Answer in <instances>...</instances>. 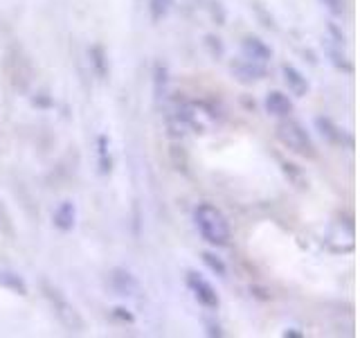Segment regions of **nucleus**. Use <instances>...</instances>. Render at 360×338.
<instances>
[{
	"instance_id": "nucleus-12",
	"label": "nucleus",
	"mask_w": 360,
	"mask_h": 338,
	"mask_svg": "<svg viewBox=\"0 0 360 338\" xmlns=\"http://www.w3.org/2000/svg\"><path fill=\"white\" fill-rule=\"evenodd\" d=\"M88 59H90V68H93V73L99 79H106L108 77V73H110V68H108V54H106V50L101 48L99 43L90 45V48H88Z\"/></svg>"
},
{
	"instance_id": "nucleus-7",
	"label": "nucleus",
	"mask_w": 360,
	"mask_h": 338,
	"mask_svg": "<svg viewBox=\"0 0 360 338\" xmlns=\"http://www.w3.org/2000/svg\"><path fill=\"white\" fill-rule=\"evenodd\" d=\"M241 54L245 56V59H250L255 63H262V65H266L270 59H273V50H270V45L259 37H243Z\"/></svg>"
},
{
	"instance_id": "nucleus-13",
	"label": "nucleus",
	"mask_w": 360,
	"mask_h": 338,
	"mask_svg": "<svg viewBox=\"0 0 360 338\" xmlns=\"http://www.w3.org/2000/svg\"><path fill=\"white\" fill-rule=\"evenodd\" d=\"M0 289H7L11 293H18V296H27V282L22 280L14 270L0 268Z\"/></svg>"
},
{
	"instance_id": "nucleus-5",
	"label": "nucleus",
	"mask_w": 360,
	"mask_h": 338,
	"mask_svg": "<svg viewBox=\"0 0 360 338\" xmlns=\"http://www.w3.org/2000/svg\"><path fill=\"white\" fill-rule=\"evenodd\" d=\"M108 284L117 296H124V298H135V296H140V291H142L138 277L127 268H112L108 275Z\"/></svg>"
},
{
	"instance_id": "nucleus-4",
	"label": "nucleus",
	"mask_w": 360,
	"mask_h": 338,
	"mask_svg": "<svg viewBox=\"0 0 360 338\" xmlns=\"http://www.w3.org/2000/svg\"><path fill=\"white\" fill-rule=\"evenodd\" d=\"M185 282H187V289L191 291V296L196 298V302L200 304V307H205V309H217L219 307V302H221L219 293H217V289L212 287L210 280L198 275L196 270H189Z\"/></svg>"
},
{
	"instance_id": "nucleus-9",
	"label": "nucleus",
	"mask_w": 360,
	"mask_h": 338,
	"mask_svg": "<svg viewBox=\"0 0 360 338\" xmlns=\"http://www.w3.org/2000/svg\"><path fill=\"white\" fill-rule=\"evenodd\" d=\"M264 106L268 115H273V118H290V113H292V101L286 93H281V90H270L264 99Z\"/></svg>"
},
{
	"instance_id": "nucleus-10",
	"label": "nucleus",
	"mask_w": 360,
	"mask_h": 338,
	"mask_svg": "<svg viewBox=\"0 0 360 338\" xmlns=\"http://www.w3.org/2000/svg\"><path fill=\"white\" fill-rule=\"evenodd\" d=\"M52 221H54V228L61 230V232H70L77 223V208L72 201H61L59 206L54 208L52 212Z\"/></svg>"
},
{
	"instance_id": "nucleus-1",
	"label": "nucleus",
	"mask_w": 360,
	"mask_h": 338,
	"mask_svg": "<svg viewBox=\"0 0 360 338\" xmlns=\"http://www.w3.org/2000/svg\"><path fill=\"white\" fill-rule=\"evenodd\" d=\"M194 223L196 230L202 237V242H207L214 248H223L230 244V221L223 214L221 208H217L214 203H198L194 208Z\"/></svg>"
},
{
	"instance_id": "nucleus-16",
	"label": "nucleus",
	"mask_w": 360,
	"mask_h": 338,
	"mask_svg": "<svg viewBox=\"0 0 360 338\" xmlns=\"http://www.w3.org/2000/svg\"><path fill=\"white\" fill-rule=\"evenodd\" d=\"M174 7V0H149V11L153 20H162Z\"/></svg>"
},
{
	"instance_id": "nucleus-20",
	"label": "nucleus",
	"mask_w": 360,
	"mask_h": 338,
	"mask_svg": "<svg viewBox=\"0 0 360 338\" xmlns=\"http://www.w3.org/2000/svg\"><path fill=\"white\" fill-rule=\"evenodd\" d=\"M284 336H286V338H300L302 334H300V332H292V330H286Z\"/></svg>"
},
{
	"instance_id": "nucleus-8",
	"label": "nucleus",
	"mask_w": 360,
	"mask_h": 338,
	"mask_svg": "<svg viewBox=\"0 0 360 338\" xmlns=\"http://www.w3.org/2000/svg\"><path fill=\"white\" fill-rule=\"evenodd\" d=\"M315 127H318L320 135L331 144H338V146H345V144H352V138L347 135L345 129H340L338 124L331 120V118H315Z\"/></svg>"
},
{
	"instance_id": "nucleus-15",
	"label": "nucleus",
	"mask_w": 360,
	"mask_h": 338,
	"mask_svg": "<svg viewBox=\"0 0 360 338\" xmlns=\"http://www.w3.org/2000/svg\"><path fill=\"white\" fill-rule=\"evenodd\" d=\"M200 257H202V264H205L214 275H219V277H225V275H228V266H225V262H223V259H221L219 255H214V253L205 251Z\"/></svg>"
},
{
	"instance_id": "nucleus-14",
	"label": "nucleus",
	"mask_w": 360,
	"mask_h": 338,
	"mask_svg": "<svg viewBox=\"0 0 360 338\" xmlns=\"http://www.w3.org/2000/svg\"><path fill=\"white\" fill-rule=\"evenodd\" d=\"M97 156H99V172L108 174L112 161H110V151H108V138L106 135H99L97 138Z\"/></svg>"
},
{
	"instance_id": "nucleus-17",
	"label": "nucleus",
	"mask_w": 360,
	"mask_h": 338,
	"mask_svg": "<svg viewBox=\"0 0 360 338\" xmlns=\"http://www.w3.org/2000/svg\"><path fill=\"white\" fill-rule=\"evenodd\" d=\"M320 5L329 11L331 16H342V11H345V0H320Z\"/></svg>"
},
{
	"instance_id": "nucleus-19",
	"label": "nucleus",
	"mask_w": 360,
	"mask_h": 338,
	"mask_svg": "<svg viewBox=\"0 0 360 338\" xmlns=\"http://www.w3.org/2000/svg\"><path fill=\"white\" fill-rule=\"evenodd\" d=\"M112 315H115V318H120V320H127V323H133V315L127 311V309H122V307H117L115 311H112Z\"/></svg>"
},
{
	"instance_id": "nucleus-2",
	"label": "nucleus",
	"mask_w": 360,
	"mask_h": 338,
	"mask_svg": "<svg viewBox=\"0 0 360 338\" xmlns=\"http://www.w3.org/2000/svg\"><path fill=\"white\" fill-rule=\"evenodd\" d=\"M275 135H277V140L292 154H297L302 158H309V161L318 156V149H315V142L311 138V133L304 129L297 120L281 118V122L275 127Z\"/></svg>"
},
{
	"instance_id": "nucleus-3",
	"label": "nucleus",
	"mask_w": 360,
	"mask_h": 338,
	"mask_svg": "<svg viewBox=\"0 0 360 338\" xmlns=\"http://www.w3.org/2000/svg\"><path fill=\"white\" fill-rule=\"evenodd\" d=\"M41 289H43L45 300L50 302L56 320H59L70 334H82L86 330V320H84V315L79 313V309L75 307V304L68 300L54 284H50V282H43Z\"/></svg>"
},
{
	"instance_id": "nucleus-6",
	"label": "nucleus",
	"mask_w": 360,
	"mask_h": 338,
	"mask_svg": "<svg viewBox=\"0 0 360 338\" xmlns=\"http://www.w3.org/2000/svg\"><path fill=\"white\" fill-rule=\"evenodd\" d=\"M230 70L241 84H252V82H259V79L266 77V65L255 63L250 59H245V56H241V59H234L232 65H230Z\"/></svg>"
},
{
	"instance_id": "nucleus-18",
	"label": "nucleus",
	"mask_w": 360,
	"mask_h": 338,
	"mask_svg": "<svg viewBox=\"0 0 360 338\" xmlns=\"http://www.w3.org/2000/svg\"><path fill=\"white\" fill-rule=\"evenodd\" d=\"M0 225H3V228L11 234V221H9V214L3 206V201H0Z\"/></svg>"
},
{
	"instance_id": "nucleus-11",
	"label": "nucleus",
	"mask_w": 360,
	"mask_h": 338,
	"mask_svg": "<svg viewBox=\"0 0 360 338\" xmlns=\"http://www.w3.org/2000/svg\"><path fill=\"white\" fill-rule=\"evenodd\" d=\"M281 75H284V84L288 86V90L295 97H304L309 93V79L304 77V73L297 70L295 65L284 63V65H281Z\"/></svg>"
}]
</instances>
